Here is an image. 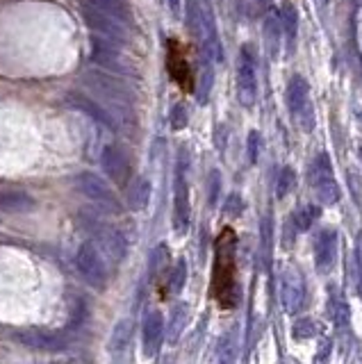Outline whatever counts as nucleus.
<instances>
[{
	"label": "nucleus",
	"mask_w": 362,
	"mask_h": 364,
	"mask_svg": "<svg viewBox=\"0 0 362 364\" xmlns=\"http://www.w3.org/2000/svg\"><path fill=\"white\" fill-rule=\"evenodd\" d=\"M308 301V285L296 267H287L281 276V303L287 314H299Z\"/></svg>",
	"instance_id": "12"
},
{
	"label": "nucleus",
	"mask_w": 362,
	"mask_h": 364,
	"mask_svg": "<svg viewBox=\"0 0 362 364\" xmlns=\"http://www.w3.org/2000/svg\"><path fill=\"white\" fill-rule=\"evenodd\" d=\"M244 210V203H242V198L237 196V194H230L228 196V201H226V214H230V217H237Z\"/></svg>",
	"instance_id": "35"
},
{
	"label": "nucleus",
	"mask_w": 362,
	"mask_h": 364,
	"mask_svg": "<svg viewBox=\"0 0 362 364\" xmlns=\"http://www.w3.org/2000/svg\"><path fill=\"white\" fill-rule=\"evenodd\" d=\"M73 182H76L78 192L85 196L89 203H94L98 210L114 212V214L121 212V203H119L117 194H114L112 187H108V182L101 176H96L92 171H82L73 178Z\"/></svg>",
	"instance_id": "4"
},
{
	"label": "nucleus",
	"mask_w": 362,
	"mask_h": 364,
	"mask_svg": "<svg viewBox=\"0 0 362 364\" xmlns=\"http://www.w3.org/2000/svg\"><path fill=\"white\" fill-rule=\"evenodd\" d=\"M285 101H287V107H290L292 119L299 123L301 130L310 132L315 128V112H312V103H310V87L301 76H294L290 80Z\"/></svg>",
	"instance_id": "7"
},
{
	"label": "nucleus",
	"mask_w": 362,
	"mask_h": 364,
	"mask_svg": "<svg viewBox=\"0 0 362 364\" xmlns=\"http://www.w3.org/2000/svg\"><path fill=\"white\" fill-rule=\"evenodd\" d=\"M237 235L233 228H224L215 244V267H212L210 294L221 308H235L240 287H237Z\"/></svg>",
	"instance_id": "1"
},
{
	"label": "nucleus",
	"mask_w": 362,
	"mask_h": 364,
	"mask_svg": "<svg viewBox=\"0 0 362 364\" xmlns=\"http://www.w3.org/2000/svg\"><path fill=\"white\" fill-rule=\"evenodd\" d=\"M319 330H322V328H319V324L315 319L303 317V319H299L294 324V339H308L312 335H317Z\"/></svg>",
	"instance_id": "31"
},
{
	"label": "nucleus",
	"mask_w": 362,
	"mask_h": 364,
	"mask_svg": "<svg viewBox=\"0 0 362 364\" xmlns=\"http://www.w3.org/2000/svg\"><path fill=\"white\" fill-rule=\"evenodd\" d=\"M167 3L171 5V10H174V12L178 10V0H167Z\"/></svg>",
	"instance_id": "38"
},
{
	"label": "nucleus",
	"mask_w": 362,
	"mask_h": 364,
	"mask_svg": "<svg viewBox=\"0 0 362 364\" xmlns=\"http://www.w3.org/2000/svg\"><path fill=\"white\" fill-rule=\"evenodd\" d=\"M80 12H82V21H85V26L92 30V35L110 41V44H117V46H126L130 41V28L123 26L121 21L112 19L108 14L89 10V7H80Z\"/></svg>",
	"instance_id": "9"
},
{
	"label": "nucleus",
	"mask_w": 362,
	"mask_h": 364,
	"mask_svg": "<svg viewBox=\"0 0 362 364\" xmlns=\"http://www.w3.org/2000/svg\"><path fill=\"white\" fill-rule=\"evenodd\" d=\"M319 217H322V208H319V205H299V208L292 212L290 223L294 226V230H303V233H306Z\"/></svg>",
	"instance_id": "23"
},
{
	"label": "nucleus",
	"mask_w": 362,
	"mask_h": 364,
	"mask_svg": "<svg viewBox=\"0 0 362 364\" xmlns=\"http://www.w3.org/2000/svg\"><path fill=\"white\" fill-rule=\"evenodd\" d=\"M219 364H228V362H219Z\"/></svg>",
	"instance_id": "39"
},
{
	"label": "nucleus",
	"mask_w": 362,
	"mask_h": 364,
	"mask_svg": "<svg viewBox=\"0 0 362 364\" xmlns=\"http://www.w3.org/2000/svg\"><path fill=\"white\" fill-rule=\"evenodd\" d=\"M130 333H133V321L130 319H121L117 326L112 330L110 337V351L112 353H121L130 342Z\"/></svg>",
	"instance_id": "24"
},
{
	"label": "nucleus",
	"mask_w": 362,
	"mask_h": 364,
	"mask_svg": "<svg viewBox=\"0 0 362 364\" xmlns=\"http://www.w3.org/2000/svg\"><path fill=\"white\" fill-rule=\"evenodd\" d=\"M53 364H78L76 360H57V362H53Z\"/></svg>",
	"instance_id": "37"
},
{
	"label": "nucleus",
	"mask_w": 362,
	"mask_h": 364,
	"mask_svg": "<svg viewBox=\"0 0 362 364\" xmlns=\"http://www.w3.org/2000/svg\"><path fill=\"white\" fill-rule=\"evenodd\" d=\"M78 5L89 7V10H94V12L108 14L128 28L133 26V10H130V5L126 0H78Z\"/></svg>",
	"instance_id": "20"
},
{
	"label": "nucleus",
	"mask_w": 362,
	"mask_h": 364,
	"mask_svg": "<svg viewBox=\"0 0 362 364\" xmlns=\"http://www.w3.org/2000/svg\"><path fill=\"white\" fill-rule=\"evenodd\" d=\"M328 294H331V299H328V314H331L333 324L337 328H347L349 326V305H347V299H344V294L337 287L328 289Z\"/></svg>",
	"instance_id": "21"
},
{
	"label": "nucleus",
	"mask_w": 362,
	"mask_h": 364,
	"mask_svg": "<svg viewBox=\"0 0 362 364\" xmlns=\"http://www.w3.org/2000/svg\"><path fill=\"white\" fill-rule=\"evenodd\" d=\"M101 167L117 187H128L133 178V164L121 146H105L101 153Z\"/></svg>",
	"instance_id": "14"
},
{
	"label": "nucleus",
	"mask_w": 362,
	"mask_h": 364,
	"mask_svg": "<svg viewBox=\"0 0 362 364\" xmlns=\"http://www.w3.org/2000/svg\"><path fill=\"white\" fill-rule=\"evenodd\" d=\"M237 98L244 107H253L258 98V76H255V57L249 46L242 48L237 62Z\"/></svg>",
	"instance_id": "13"
},
{
	"label": "nucleus",
	"mask_w": 362,
	"mask_h": 364,
	"mask_svg": "<svg viewBox=\"0 0 362 364\" xmlns=\"http://www.w3.org/2000/svg\"><path fill=\"white\" fill-rule=\"evenodd\" d=\"M337 260V235L335 230H322L315 239V262L317 271L328 273Z\"/></svg>",
	"instance_id": "19"
},
{
	"label": "nucleus",
	"mask_w": 362,
	"mask_h": 364,
	"mask_svg": "<svg viewBox=\"0 0 362 364\" xmlns=\"http://www.w3.org/2000/svg\"><path fill=\"white\" fill-rule=\"evenodd\" d=\"M82 85H85L89 91L94 94V98L101 103L105 110H108L117 123L123 128L128 126L130 119H133V89H130L126 82L117 76H110L105 71H96V69H87L82 71Z\"/></svg>",
	"instance_id": "2"
},
{
	"label": "nucleus",
	"mask_w": 362,
	"mask_h": 364,
	"mask_svg": "<svg viewBox=\"0 0 362 364\" xmlns=\"http://www.w3.org/2000/svg\"><path fill=\"white\" fill-rule=\"evenodd\" d=\"M276 187H278V196L285 198V196L290 194L292 189L296 187V173H294L290 167H285V169L281 171V176H278Z\"/></svg>",
	"instance_id": "32"
},
{
	"label": "nucleus",
	"mask_w": 362,
	"mask_h": 364,
	"mask_svg": "<svg viewBox=\"0 0 362 364\" xmlns=\"http://www.w3.org/2000/svg\"><path fill=\"white\" fill-rule=\"evenodd\" d=\"M37 210V201L16 187L0 189V214H28Z\"/></svg>",
	"instance_id": "18"
},
{
	"label": "nucleus",
	"mask_w": 362,
	"mask_h": 364,
	"mask_svg": "<svg viewBox=\"0 0 362 364\" xmlns=\"http://www.w3.org/2000/svg\"><path fill=\"white\" fill-rule=\"evenodd\" d=\"M148 201H151V182L146 178H137L128 192V208L130 210H146Z\"/></svg>",
	"instance_id": "22"
},
{
	"label": "nucleus",
	"mask_w": 362,
	"mask_h": 364,
	"mask_svg": "<svg viewBox=\"0 0 362 364\" xmlns=\"http://www.w3.org/2000/svg\"><path fill=\"white\" fill-rule=\"evenodd\" d=\"M219 187H221V176H219V171H212V173H210V196H208L210 208H215V205H217Z\"/></svg>",
	"instance_id": "34"
},
{
	"label": "nucleus",
	"mask_w": 362,
	"mask_h": 364,
	"mask_svg": "<svg viewBox=\"0 0 362 364\" xmlns=\"http://www.w3.org/2000/svg\"><path fill=\"white\" fill-rule=\"evenodd\" d=\"M258 151H260V135L253 130L251 135H249V160L251 162L258 160Z\"/></svg>",
	"instance_id": "36"
},
{
	"label": "nucleus",
	"mask_w": 362,
	"mask_h": 364,
	"mask_svg": "<svg viewBox=\"0 0 362 364\" xmlns=\"http://www.w3.org/2000/svg\"><path fill=\"white\" fill-rule=\"evenodd\" d=\"M167 71L171 80H174L185 94H192L196 89V76H194L192 64H189L187 48L183 46V41H178L176 37H171L167 41Z\"/></svg>",
	"instance_id": "8"
},
{
	"label": "nucleus",
	"mask_w": 362,
	"mask_h": 364,
	"mask_svg": "<svg viewBox=\"0 0 362 364\" xmlns=\"http://www.w3.org/2000/svg\"><path fill=\"white\" fill-rule=\"evenodd\" d=\"M67 105L71 110H76L80 114H87L89 119L96 121L98 126L108 128V130H121V126L117 123V119L112 117V114L105 110V107L96 101L94 96H87V94H80V91H69L67 94Z\"/></svg>",
	"instance_id": "15"
},
{
	"label": "nucleus",
	"mask_w": 362,
	"mask_h": 364,
	"mask_svg": "<svg viewBox=\"0 0 362 364\" xmlns=\"http://www.w3.org/2000/svg\"><path fill=\"white\" fill-rule=\"evenodd\" d=\"M169 121H171V128H174V130L187 128V123H189V110H187L183 103H176L174 110H171V114H169Z\"/></svg>",
	"instance_id": "33"
},
{
	"label": "nucleus",
	"mask_w": 362,
	"mask_h": 364,
	"mask_svg": "<svg viewBox=\"0 0 362 364\" xmlns=\"http://www.w3.org/2000/svg\"><path fill=\"white\" fill-rule=\"evenodd\" d=\"M353 285L362 294V233L356 237V251H353Z\"/></svg>",
	"instance_id": "30"
},
{
	"label": "nucleus",
	"mask_w": 362,
	"mask_h": 364,
	"mask_svg": "<svg viewBox=\"0 0 362 364\" xmlns=\"http://www.w3.org/2000/svg\"><path fill=\"white\" fill-rule=\"evenodd\" d=\"M167 262H169V248L164 244L155 246L151 253V262H148V273H151V278H158L164 271V267H167Z\"/></svg>",
	"instance_id": "28"
},
{
	"label": "nucleus",
	"mask_w": 362,
	"mask_h": 364,
	"mask_svg": "<svg viewBox=\"0 0 362 364\" xmlns=\"http://www.w3.org/2000/svg\"><path fill=\"white\" fill-rule=\"evenodd\" d=\"M265 39L269 41V51L271 55L276 57L278 48H281V39H283V28H281V21L276 19V16H269L265 21Z\"/></svg>",
	"instance_id": "27"
},
{
	"label": "nucleus",
	"mask_w": 362,
	"mask_h": 364,
	"mask_svg": "<svg viewBox=\"0 0 362 364\" xmlns=\"http://www.w3.org/2000/svg\"><path fill=\"white\" fill-rule=\"evenodd\" d=\"M187 169H189V153L187 148H180L178 162H176V176H174V233L185 235L192 221V208H189V182H187Z\"/></svg>",
	"instance_id": "3"
},
{
	"label": "nucleus",
	"mask_w": 362,
	"mask_h": 364,
	"mask_svg": "<svg viewBox=\"0 0 362 364\" xmlns=\"http://www.w3.org/2000/svg\"><path fill=\"white\" fill-rule=\"evenodd\" d=\"M82 228L89 230V233L94 235L98 246L103 248V253L108 255L114 264H123V260L128 258V239H126V235L121 233V230L103 226V223H98L94 219L82 221Z\"/></svg>",
	"instance_id": "10"
},
{
	"label": "nucleus",
	"mask_w": 362,
	"mask_h": 364,
	"mask_svg": "<svg viewBox=\"0 0 362 364\" xmlns=\"http://www.w3.org/2000/svg\"><path fill=\"white\" fill-rule=\"evenodd\" d=\"M89 44H92V60L101 66V69L114 73V76H133V69L126 60V55L121 53V46L110 44L101 37L92 35L89 37Z\"/></svg>",
	"instance_id": "11"
},
{
	"label": "nucleus",
	"mask_w": 362,
	"mask_h": 364,
	"mask_svg": "<svg viewBox=\"0 0 362 364\" xmlns=\"http://www.w3.org/2000/svg\"><path fill=\"white\" fill-rule=\"evenodd\" d=\"M187 326V305L185 303H178L174 312H171V321H169V342L176 344L183 330Z\"/></svg>",
	"instance_id": "26"
},
{
	"label": "nucleus",
	"mask_w": 362,
	"mask_h": 364,
	"mask_svg": "<svg viewBox=\"0 0 362 364\" xmlns=\"http://www.w3.org/2000/svg\"><path fill=\"white\" fill-rule=\"evenodd\" d=\"M14 337L21 344H26L32 351H44V353H60L67 349V339L62 333H51V330H39V328H28L14 333Z\"/></svg>",
	"instance_id": "16"
},
{
	"label": "nucleus",
	"mask_w": 362,
	"mask_h": 364,
	"mask_svg": "<svg viewBox=\"0 0 362 364\" xmlns=\"http://www.w3.org/2000/svg\"><path fill=\"white\" fill-rule=\"evenodd\" d=\"M185 283H187V262L178 260L174 271H171V276H169V292L171 294H180V292H183Z\"/></svg>",
	"instance_id": "29"
},
{
	"label": "nucleus",
	"mask_w": 362,
	"mask_h": 364,
	"mask_svg": "<svg viewBox=\"0 0 362 364\" xmlns=\"http://www.w3.org/2000/svg\"><path fill=\"white\" fill-rule=\"evenodd\" d=\"M310 187L322 205L331 208V205L340 201V187H337L335 176H333L331 157L326 153H319L315 157V162L310 164Z\"/></svg>",
	"instance_id": "6"
},
{
	"label": "nucleus",
	"mask_w": 362,
	"mask_h": 364,
	"mask_svg": "<svg viewBox=\"0 0 362 364\" xmlns=\"http://www.w3.org/2000/svg\"><path fill=\"white\" fill-rule=\"evenodd\" d=\"M76 269L82 276V280L89 285L103 292L105 287L110 285V271H108V264H105L103 255L98 253V248L92 242H85L78 246L76 251Z\"/></svg>",
	"instance_id": "5"
},
{
	"label": "nucleus",
	"mask_w": 362,
	"mask_h": 364,
	"mask_svg": "<svg viewBox=\"0 0 362 364\" xmlns=\"http://www.w3.org/2000/svg\"><path fill=\"white\" fill-rule=\"evenodd\" d=\"M281 28H283V35L290 41V51L294 48V41H296V32H299V14H296L294 5L292 3H285L283 5V19H281Z\"/></svg>",
	"instance_id": "25"
},
{
	"label": "nucleus",
	"mask_w": 362,
	"mask_h": 364,
	"mask_svg": "<svg viewBox=\"0 0 362 364\" xmlns=\"http://www.w3.org/2000/svg\"><path fill=\"white\" fill-rule=\"evenodd\" d=\"M164 317L162 312L158 310H151L146 314L144 319V326H142V346H144V355L146 358H155L162 349V342H164Z\"/></svg>",
	"instance_id": "17"
}]
</instances>
